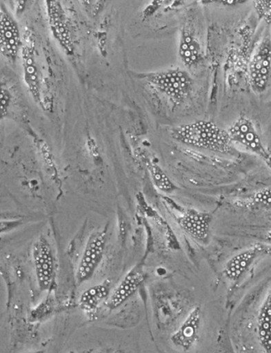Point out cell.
<instances>
[{"label":"cell","instance_id":"9a60e30c","mask_svg":"<svg viewBox=\"0 0 271 353\" xmlns=\"http://www.w3.org/2000/svg\"><path fill=\"white\" fill-rule=\"evenodd\" d=\"M48 7L50 24L54 33L60 43L69 49L70 36L65 23L63 12H62L59 3L50 2Z\"/></svg>","mask_w":271,"mask_h":353},{"label":"cell","instance_id":"2e32d148","mask_svg":"<svg viewBox=\"0 0 271 353\" xmlns=\"http://www.w3.org/2000/svg\"><path fill=\"white\" fill-rule=\"evenodd\" d=\"M147 165L151 179L157 189L165 194L173 193L177 190V186L170 180L168 174H166L163 169L159 165L152 162L149 159L145 161Z\"/></svg>","mask_w":271,"mask_h":353},{"label":"cell","instance_id":"5b68a950","mask_svg":"<svg viewBox=\"0 0 271 353\" xmlns=\"http://www.w3.org/2000/svg\"><path fill=\"white\" fill-rule=\"evenodd\" d=\"M228 132L232 143L241 145L250 152L257 154L265 162L271 163V157L265 148L252 119L246 117L238 118L229 127Z\"/></svg>","mask_w":271,"mask_h":353},{"label":"cell","instance_id":"d6986e66","mask_svg":"<svg viewBox=\"0 0 271 353\" xmlns=\"http://www.w3.org/2000/svg\"><path fill=\"white\" fill-rule=\"evenodd\" d=\"M10 102V97L9 93L7 90H5L4 88H2V92H1V112H2V117L4 116V112H6V109H5V107H8Z\"/></svg>","mask_w":271,"mask_h":353},{"label":"cell","instance_id":"ba28073f","mask_svg":"<svg viewBox=\"0 0 271 353\" xmlns=\"http://www.w3.org/2000/svg\"><path fill=\"white\" fill-rule=\"evenodd\" d=\"M269 255H271V247L254 243L229 259L223 267V274L229 281L238 282L259 258Z\"/></svg>","mask_w":271,"mask_h":353},{"label":"cell","instance_id":"6da1fadb","mask_svg":"<svg viewBox=\"0 0 271 353\" xmlns=\"http://www.w3.org/2000/svg\"><path fill=\"white\" fill-rule=\"evenodd\" d=\"M172 137L177 141L198 149L229 154L232 152V141L228 130L212 121H198L173 129Z\"/></svg>","mask_w":271,"mask_h":353},{"label":"cell","instance_id":"ffe728a7","mask_svg":"<svg viewBox=\"0 0 271 353\" xmlns=\"http://www.w3.org/2000/svg\"><path fill=\"white\" fill-rule=\"evenodd\" d=\"M221 3H223V4H225V5H236L237 3H241V2H239V1H221Z\"/></svg>","mask_w":271,"mask_h":353},{"label":"cell","instance_id":"7402d4cb","mask_svg":"<svg viewBox=\"0 0 271 353\" xmlns=\"http://www.w3.org/2000/svg\"><path fill=\"white\" fill-rule=\"evenodd\" d=\"M35 353H40V352H35Z\"/></svg>","mask_w":271,"mask_h":353},{"label":"cell","instance_id":"3957f363","mask_svg":"<svg viewBox=\"0 0 271 353\" xmlns=\"http://www.w3.org/2000/svg\"><path fill=\"white\" fill-rule=\"evenodd\" d=\"M107 238V230L95 231L88 238L77 268L76 274L77 284L88 281L97 271L106 251Z\"/></svg>","mask_w":271,"mask_h":353},{"label":"cell","instance_id":"52a82bcc","mask_svg":"<svg viewBox=\"0 0 271 353\" xmlns=\"http://www.w3.org/2000/svg\"><path fill=\"white\" fill-rule=\"evenodd\" d=\"M33 259L36 277L41 290H49L54 283L55 262L51 246L44 236L34 243Z\"/></svg>","mask_w":271,"mask_h":353},{"label":"cell","instance_id":"ac0fdd59","mask_svg":"<svg viewBox=\"0 0 271 353\" xmlns=\"http://www.w3.org/2000/svg\"><path fill=\"white\" fill-rule=\"evenodd\" d=\"M254 7L260 18H263L268 23L271 22V1L254 2Z\"/></svg>","mask_w":271,"mask_h":353},{"label":"cell","instance_id":"44dd1931","mask_svg":"<svg viewBox=\"0 0 271 353\" xmlns=\"http://www.w3.org/2000/svg\"><path fill=\"white\" fill-rule=\"evenodd\" d=\"M70 353H74V352H70Z\"/></svg>","mask_w":271,"mask_h":353},{"label":"cell","instance_id":"8992f818","mask_svg":"<svg viewBox=\"0 0 271 353\" xmlns=\"http://www.w3.org/2000/svg\"><path fill=\"white\" fill-rule=\"evenodd\" d=\"M271 75V39L265 37L258 46L250 64V82L253 91L263 93L268 85Z\"/></svg>","mask_w":271,"mask_h":353},{"label":"cell","instance_id":"30bf717a","mask_svg":"<svg viewBox=\"0 0 271 353\" xmlns=\"http://www.w3.org/2000/svg\"><path fill=\"white\" fill-rule=\"evenodd\" d=\"M201 321V310L199 306L192 309L183 323L171 336V341L177 347L183 351L192 349L198 339Z\"/></svg>","mask_w":271,"mask_h":353},{"label":"cell","instance_id":"7c38bea8","mask_svg":"<svg viewBox=\"0 0 271 353\" xmlns=\"http://www.w3.org/2000/svg\"><path fill=\"white\" fill-rule=\"evenodd\" d=\"M179 54L182 63L190 69L197 66L203 61L200 41L190 28H184L181 30Z\"/></svg>","mask_w":271,"mask_h":353},{"label":"cell","instance_id":"8fae6325","mask_svg":"<svg viewBox=\"0 0 271 353\" xmlns=\"http://www.w3.org/2000/svg\"><path fill=\"white\" fill-rule=\"evenodd\" d=\"M0 45L3 55L14 60L20 45L19 30L15 21L2 6Z\"/></svg>","mask_w":271,"mask_h":353},{"label":"cell","instance_id":"4fadbf2b","mask_svg":"<svg viewBox=\"0 0 271 353\" xmlns=\"http://www.w3.org/2000/svg\"><path fill=\"white\" fill-rule=\"evenodd\" d=\"M257 331L260 345L265 353H271V285L259 311Z\"/></svg>","mask_w":271,"mask_h":353},{"label":"cell","instance_id":"e0dca14e","mask_svg":"<svg viewBox=\"0 0 271 353\" xmlns=\"http://www.w3.org/2000/svg\"><path fill=\"white\" fill-rule=\"evenodd\" d=\"M243 205L271 208V187L259 190Z\"/></svg>","mask_w":271,"mask_h":353},{"label":"cell","instance_id":"277c9868","mask_svg":"<svg viewBox=\"0 0 271 353\" xmlns=\"http://www.w3.org/2000/svg\"><path fill=\"white\" fill-rule=\"evenodd\" d=\"M179 226L187 235L201 245H208L211 239L212 216L210 212L194 208H181L175 215Z\"/></svg>","mask_w":271,"mask_h":353},{"label":"cell","instance_id":"5bb4252c","mask_svg":"<svg viewBox=\"0 0 271 353\" xmlns=\"http://www.w3.org/2000/svg\"><path fill=\"white\" fill-rule=\"evenodd\" d=\"M110 294V287L106 283L94 285L83 293L80 298V305L87 312L96 310L103 301L108 300Z\"/></svg>","mask_w":271,"mask_h":353},{"label":"cell","instance_id":"7a4b0ae2","mask_svg":"<svg viewBox=\"0 0 271 353\" xmlns=\"http://www.w3.org/2000/svg\"><path fill=\"white\" fill-rule=\"evenodd\" d=\"M155 88L176 103L189 98L194 90V81L188 72L181 69H172L153 72L147 77Z\"/></svg>","mask_w":271,"mask_h":353},{"label":"cell","instance_id":"9c48e42d","mask_svg":"<svg viewBox=\"0 0 271 353\" xmlns=\"http://www.w3.org/2000/svg\"><path fill=\"white\" fill-rule=\"evenodd\" d=\"M144 278L142 267L133 268L109 296L106 302L107 307L114 310L126 303L137 293L141 284L144 281Z\"/></svg>","mask_w":271,"mask_h":353}]
</instances>
